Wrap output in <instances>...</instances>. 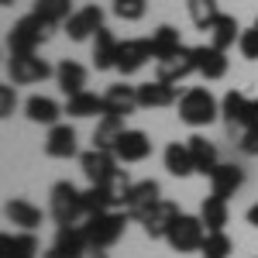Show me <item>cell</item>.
Here are the masks:
<instances>
[{
    "mask_svg": "<svg viewBox=\"0 0 258 258\" xmlns=\"http://www.w3.org/2000/svg\"><path fill=\"white\" fill-rule=\"evenodd\" d=\"M179 120L189 124V127H207L220 117V103L214 100V93L207 86H189L182 97H179Z\"/></svg>",
    "mask_w": 258,
    "mask_h": 258,
    "instance_id": "obj_1",
    "label": "cell"
},
{
    "mask_svg": "<svg viewBox=\"0 0 258 258\" xmlns=\"http://www.w3.org/2000/svg\"><path fill=\"white\" fill-rule=\"evenodd\" d=\"M48 214L55 220V227H69V224H80L86 217V210H83V189H76L69 179H62L52 186V193H48Z\"/></svg>",
    "mask_w": 258,
    "mask_h": 258,
    "instance_id": "obj_2",
    "label": "cell"
},
{
    "mask_svg": "<svg viewBox=\"0 0 258 258\" xmlns=\"http://www.w3.org/2000/svg\"><path fill=\"white\" fill-rule=\"evenodd\" d=\"M127 210H103V214H93L86 217L83 231H86V241L93 248H110L124 238V227H127Z\"/></svg>",
    "mask_w": 258,
    "mask_h": 258,
    "instance_id": "obj_3",
    "label": "cell"
},
{
    "mask_svg": "<svg viewBox=\"0 0 258 258\" xmlns=\"http://www.w3.org/2000/svg\"><path fill=\"white\" fill-rule=\"evenodd\" d=\"M48 38V24L35 14H24L21 21H14L11 35H7V52L11 55H31L38 52V45Z\"/></svg>",
    "mask_w": 258,
    "mask_h": 258,
    "instance_id": "obj_4",
    "label": "cell"
},
{
    "mask_svg": "<svg viewBox=\"0 0 258 258\" xmlns=\"http://www.w3.org/2000/svg\"><path fill=\"white\" fill-rule=\"evenodd\" d=\"M169 248L179 251V255H186V251H200L203 248V241H207V224L200 217H189V214H179L172 220V227H169Z\"/></svg>",
    "mask_w": 258,
    "mask_h": 258,
    "instance_id": "obj_5",
    "label": "cell"
},
{
    "mask_svg": "<svg viewBox=\"0 0 258 258\" xmlns=\"http://www.w3.org/2000/svg\"><path fill=\"white\" fill-rule=\"evenodd\" d=\"M7 73H11L14 86H31V83L48 80V76H52V66L45 59H38V52H31V55H11Z\"/></svg>",
    "mask_w": 258,
    "mask_h": 258,
    "instance_id": "obj_6",
    "label": "cell"
},
{
    "mask_svg": "<svg viewBox=\"0 0 258 258\" xmlns=\"http://www.w3.org/2000/svg\"><path fill=\"white\" fill-rule=\"evenodd\" d=\"M152 59L155 55H152V41L148 38H127V41H120V48H117V73L120 76H135Z\"/></svg>",
    "mask_w": 258,
    "mask_h": 258,
    "instance_id": "obj_7",
    "label": "cell"
},
{
    "mask_svg": "<svg viewBox=\"0 0 258 258\" xmlns=\"http://www.w3.org/2000/svg\"><path fill=\"white\" fill-rule=\"evenodd\" d=\"M162 200V186L155 179H141L135 182L131 189H127V197H124V210H127V217L131 220H141L155 203Z\"/></svg>",
    "mask_w": 258,
    "mask_h": 258,
    "instance_id": "obj_8",
    "label": "cell"
},
{
    "mask_svg": "<svg viewBox=\"0 0 258 258\" xmlns=\"http://www.w3.org/2000/svg\"><path fill=\"white\" fill-rule=\"evenodd\" d=\"M80 165H83V176L90 179L93 186H103L107 179L117 172V155L107 152V148H90L80 155Z\"/></svg>",
    "mask_w": 258,
    "mask_h": 258,
    "instance_id": "obj_9",
    "label": "cell"
},
{
    "mask_svg": "<svg viewBox=\"0 0 258 258\" xmlns=\"http://www.w3.org/2000/svg\"><path fill=\"white\" fill-rule=\"evenodd\" d=\"M100 28H103V7H97V4H86V7H80L73 18L66 21V35H69L73 41L93 38Z\"/></svg>",
    "mask_w": 258,
    "mask_h": 258,
    "instance_id": "obj_10",
    "label": "cell"
},
{
    "mask_svg": "<svg viewBox=\"0 0 258 258\" xmlns=\"http://www.w3.org/2000/svg\"><path fill=\"white\" fill-rule=\"evenodd\" d=\"M189 73H197V55H193V48H179V52H172L169 59H159V76L155 80L162 83H172L176 86L179 80H186Z\"/></svg>",
    "mask_w": 258,
    "mask_h": 258,
    "instance_id": "obj_11",
    "label": "cell"
},
{
    "mask_svg": "<svg viewBox=\"0 0 258 258\" xmlns=\"http://www.w3.org/2000/svg\"><path fill=\"white\" fill-rule=\"evenodd\" d=\"M179 214H182V210H179L172 200H159V203H155V207H152L138 224L145 227V234H148V238H165V234H169V227H172V220H176Z\"/></svg>",
    "mask_w": 258,
    "mask_h": 258,
    "instance_id": "obj_12",
    "label": "cell"
},
{
    "mask_svg": "<svg viewBox=\"0 0 258 258\" xmlns=\"http://www.w3.org/2000/svg\"><path fill=\"white\" fill-rule=\"evenodd\" d=\"M114 155H117V162H124V165H135V162H145L148 155H152V141H148V135L145 131H124L117 138V145H114Z\"/></svg>",
    "mask_w": 258,
    "mask_h": 258,
    "instance_id": "obj_13",
    "label": "cell"
},
{
    "mask_svg": "<svg viewBox=\"0 0 258 258\" xmlns=\"http://www.w3.org/2000/svg\"><path fill=\"white\" fill-rule=\"evenodd\" d=\"M76 127H69V124H55V127H48V138H45V155L48 159H73V155H80V145H76Z\"/></svg>",
    "mask_w": 258,
    "mask_h": 258,
    "instance_id": "obj_14",
    "label": "cell"
},
{
    "mask_svg": "<svg viewBox=\"0 0 258 258\" xmlns=\"http://www.w3.org/2000/svg\"><path fill=\"white\" fill-rule=\"evenodd\" d=\"M241 186H244V169L234 165V162H220L214 169V176H210V193L220 200H231Z\"/></svg>",
    "mask_w": 258,
    "mask_h": 258,
    "instance_id": "obj_15",
    "label": "cell"
},
{
    "mask_svg": "<svg viewBox=\"0 0 258 258\" xmlns=\"http://www.w3.org/2000/svg\"><path fill=\"white\" fill-rule=\"evenodd\" d=\"M103 107H107V114H117V117H127V114H135L141 103H138V86H127V83H114V86H107V93H103Z\"/></svg>",
    "mask_w": 258,
    "mask_h": 258,
    "instance_id": "obj_16",
    "label": "cell"
},
{
    "mask_svg": "<svg viewBox=\"0 0 258 258\" xmlns=\"http://www.w3.org/2000/svg\"><path fill=\"white\" fill-rule=\"evenodd\" d=\"M138 103L145 110H155V107H172L179 103V90L172 83H162V80H152V83H141L138 86Z\"/></svg>",
    "mask_w": 258,
    "mask_h": 258,
    "instance_id": "obj_17",
    "label": "cell"
},
{
    "mask_svg": "<svg viewBox=\"0 0 258 258\" xmlns=\"http://www.w3.org/2000/svg\"><path fill=\"white\" fill-rule=\"evenodd\" d=\"M193 55H197V73L203 80H224L227 76V55L220 48H214V45H197Z\"/></svg>",
    "mask_w": 258,
    "mask_h": 258,
    "instance_id": "obj_18",
    "label": "cell"
},
{
    "mask_svg": "<svg viewBox=\"0 0 258 258\" xmlns=\"http://www.w3.org/2000/svg\"><path fill=\"white\" fill-rule=\"evenodd\" d=\"M24 114H28L31 124H48V127H55V124H62L59 117L66 114V107H59L52 97L35 93V97H28V103H24Z\"/></svg>",
    "mask_w": 258,
    "mask_h": 258,
    "instance_id": "obj_19",
    "label": "cell"
},
{
    "mask_svg": "<svg viewBox=\"0 0 258 258\" xmlns=\"http://www.w3.org/2000/svg\"><path fill=\"white\" fill-rule=\"evenodd\" d=\"M186 145H189V155H193V165L200 176H214V169L220 165L214 141H207L203 135H193V138H186Z\"/></svg>",
    "mask_w": 258,
    "mask_h": 258,
    "instance_id": "obj_20",
    "label": "cell"
},
{
    "mask_svg": "<svg viewBox=\"0 0 258 258\" xmlns=\"http://www.w3.org/2000/svg\"><path fill=\"white\" fill-rule=\"evenodd\" d=\"M4 214H7V220L11 224H18L21 231H38L41 227V210L35 207V203H28V200L14 197L7 207H4Z\"/></svg>",
    "mask_w": 258,
    "mask_h": 258,
    "instance_id": "obj_21",
    "label": "cell"
},
{
    "mask_svg": "<svg viewBox=\"0 0 258 258\" xmlns=\"http://www.w3.org/2000/svg\"><path fill=\"white\" fill-rule=\"evenodd\" d=\"M117 48H120V41L107 28H100L97 35H93V66H97L100 73L103 69H117Z\"/></svg>",
    "mask_w": 258,
    "mask_h": 258,
    "instance_id": "obj_22",
    "label": "cell"
},
{
    "mask_svg": "<svg viewBox=\"0 0 258 258\" xmlns=\"http://www.w3.org/2000/svg\"><path fill=\"white\" fill-rule=\"evenodd\" d=\"M35 255H38V238L31 231L0 234V258H35Z\"/></svg>",
    "mask_w": 258,
    "mask_h": 258,
    "instance_id": "obj_23",
    "label": "cell"
},
{
    "mask_svg": "<svg viewBox=\"0 0 258 258\" xmlns=\"http://www.w3.org/2000/svg\"><path fill=\"white\" fill-rule=\"evenodd\" d=\"M248 100L241 90H231L227 97L220 100V117H224V124H227V131L234 135V127H241L244 131V114H248Z\"/></svg>",
    "mask_w": 258,
    "mask_h": 258,
    "instance_id": "obj_24",
    "label": "cell"
},
{
    "mask_svg": "<svg viewBox=\"0 0 258 258\" xmlns=\"http://www.w3.org/2000/svg\"><path fill=\"white\" fill-rule=\"evenodd\" d=\"M55 80H59V90L66 97H76V93L86 90V69L73 59H62L59 69H55Z\"/></svg>",
    "mask_w": 258,
    "mask_h": 258,
    "instance_id": "obj_25",
    "label": "cell"
},
{
    "mask_svg": "<svg viewBox=\"0 0 258 258\" xmlns=\"http://www.w3.org/2000/svg\"><path fill=\"white\" fill-rule=\"evenodd\" d=\"M127 127H124V117H117V114H103L97 124V131H93V148H107V152H114V145H117V138L124 135Z\"/></svg>",
    "mask_w": 258,
    "mask_h": 258,
    "instance_id": "obj_26",
    "label": "cell"
},
{
    "mask_svg": "<svg viewBox=\"0 0 258 258\" xmlns=\"http://www.w3.org/2000/svg\"><path fill=\"white\" fill-rule=\"evenodd\" d=\"M31 14H35V18H41L48 28H55V24H66V21L73 18L76 11H73V4H69V0H35Z\"/></svg>",
    "mask_w": 258,
    "mask_h": 258,
    "instance_id": "obj_27",
    "label": "cell"
},
{
    "mask_svg": "<svg viewBox=\"0 0 258 258\" xmlns=\"http://www.w3.org/2000/svg\"><path fill=\"white\" fill-rule=\"evenodd\" d=\"M241 31H244V28H241L231 14H220L217 24L210 28V45H214V48H220V52H227L231 45H238V41H241Z\"/></svg>",
    "mask_w": 258,
    "mask_h": 258,
    "instance_id": "obj_28",
    "label": "cell"
},
{
    "mask_svg": "<svg viewBox=\"0 0 258 258\" xmlns=\"http://www.w3.org/2000/svg\"><path fill=\"white\" fill-rule=\"evenodd\" d=\"M66 114L69 117H103L107 114V107H103V97H97V93H90V90H83V93H76V97L66 100Z\"/></svg>",
    "mask_w": 258,
    "mask_h": 258,
    "instance_id": "obj_29",
    "label": "cell"
},
{
    "mask_svg": "<svg viewBox=\"0 0 258 258\" xmlns=\"http://www.w3.org/2000/svg\"><path fill=\"white\" fill-rule=\"evenodd\" d=\"M152 55H155V62L159 59H169L172 52H179L182 48V41H179V31L172 28V24H159L155 31H152Z\"/></svg>",
    "mask_w": 258,
    "mask_h": 258,
    "instance_id": "obj_30",
    "label": "cell"
},
{
    "mask_svg": "<svg viewBox=\"0 0 258 258\" xmlns=\"http://www.w3.org/2000/svg\"><path fill=\"white\" fill-rule=\"evenodd\" d=\"M165 169L172 172V176L186 179L197 172V165H193V155H189V145H179V141H172L169 148H165Z\"/></svg>",
    "mask_w": 258,
    "mask_h": 258,
    "instance_id": "obj_31",
    "label": "cell"
},
{
    "mask_svg": "<svg viewBox=\"0 0 258 258\" xmlns=\"http://www.w3.org/2000/svg\"><path fill=\"white\" fill-rule=\"evenodd\" d=\"M227 200H220V197H210L203 200V207H200V220L207 224V231H224L227 227Z\"/></svg>",
    "mask_w": 258,
    "mask_h": 258,
    "instance_id": "obj_32",
    "label": "cell"
},
{
    "mask_svg": "<svg viewBox=\"0 0 258 258\" xmlns=\"http://www.w3.org/2000/svg\"><path fill=\"white\" fill-rule=\"evenodd\" d=\"M186 11H189V21L197 24L200 31H210L220 18L217 0H186Z\"/></svg>",
    "mask_w": 258,
    "mask_h": 258,
    "instance_id": "obj_33",
    "label": "cell"
},
{
    "mask_svg": "<svg viewBox=\"0 0 258 258\" xmlns=\"http://www.w3.org/2000/svg\"><path fill=\"white\" fill-rule=\"evenodd\" d=\"M52 244H55V248H62V251H69V255H80L83 248H90V241H86V231H83V224H69V227H59Z\"/></svg>",
    "mask_w": 258,
    "mask_h": 258,
    "instance_id": "obj_34",
    "label": "cell"
},
{
    "mask_svg": "<svg viewBox=\"0 0 258 258\" xmlns=\"http://www.w3.org/2000/svg\"><path fill=\"white\" fill-rule=\"evenodd\" d=\"M114 207H117V200L110 197L107 186H93L90 182V189H83V210H86V217L103 214V210H114Z\"/></svg>",
    "mask_w": 258,
    "mask_h": 258,
    "instance_id": "obj_35",
    "label": "cell"
},
{
    "mask_svg": "<svg viewBox=\"0 0 258 258\" xmlns=\"http://www.w3.org/2000/svg\"><path fill=\"white\" fill-rule=\"evenodd\" d=\"M231 251H234V241L227 238L224 231H207V241H203V248H200L203 258H227Z\"/></svg>",
    "mask_w": 258,
    "mask_h": 258,
    "instance_id": "obj_36",
    "label": "cell"
},
{
    "mask_svg": "<svg viewBox=\"0 0 258 258\" xmlns=\"http://www.w3.org/2000/svg\"><path fill=\"white\" fill-rule=\"evenodd\" d=\"M103 186H107V189H110V197H114L120 207H124V197H127V189H131L135 182H131V176H127V169H117V172L107 179Z\"/></svg>",
    "mask_w": 258,
    "mask_h": 258,
    "instance_id": "obj_37",
    "label": "cell"
},
{
    "mask_svg": "<svg viewBox=\"0 0 258 258\" xmlns=\"http://www.w3.org/2000/svg\"><path fill=\"white\" fill-rule=\"evenodd\" d=\"M114 14L120 21H141L145 18V0H114Z\"/></svg>",
    "mask_w": 258,
    "mask_h": 258,
    "instance_id": "obj_38",
    "label": "cell"
},
{
    "mask_svg": "<svg viewBox=\"0 0 258 258\" xmlns=\"http://www.w3.org/2000/svg\"><path fill=\"white\" fill-rule=\"evenodd\" d=\"M238 48H241V55L244 59H258V24H251V28H244L241 31V41H238Z\"/></svg>",
    "mask_w": 258,
    "mask_h": 258,
    "instance_id": "obj_39",
    "label": "cell"
},
{
    "mask_svg": "<svg viewBox=\"0 0 258 258\" xmlns=\"http://www.w3.org/2000/svg\"><path fill=\"white\" fill-rule=\"evenodd\" d=\"M238 148H241V155H258V127H248V131H241Z\"/></svg>",
    "mask_w": 258,
    "mask_h": 258,
    "instance_id": "obj_40",
    "label": "cell"
},
{
    "mask_svg": "<svg viewBox=\"0 0 258 258\" xmlns=\"http://www.w3.org/2000/svg\"><path fill=\"white\" fill-rule=\"evenodd\" d=\"M14 103H18L14 86H0V117H11L14 114Z\"/></svg>",
    "mask_w": 258,
    "mask_h": 258,
    "instance_id": "obj_41",
    "label": "cell"
},
{
    "mask_svg": "<svg viewBox=\"0 0 258 258\" xmlns=\"http://www.w3.org/2000/svg\"><path fill=\"white\" fill-rule=\"evenodd\" d=\"M248 127H258V97L248 100V114H244V131Z\"/></svg>",
    "mask_w": 258,
    "mask_h": 258,
    "instance_id": "obj_42",
    "label": "cell"
},
{
    "mask_svg": "<svg viewBox=\"0 0 258 258\" xmlns=\"http://www.w3.org/2000/svg\"><path fill=\"white\" fill-rule=\"evenodd\" d=\"M80 258H110V255H107V248H93V244H90V248L80 251Z\"/></svg>",
    "mask_w": 258,
    "mask_h": 258,
    "instance_id": "obj_43",
    "label": "cell"
},
{
    "mask_svg": "<svg viewBox=\"0 0 258 258\" xmlns=\"http://www.w3.org/2000/svg\"><path fill=\"white\" fill-rule=\"evenodd\" d=\"M41 258H80V255H69V251H62V248H55V244H52V248H48Z\"/></svg>",
    "mask_w": 258,
    "mask_h": 258,
    "instance_id": "obj_44",
    "label": "cell"
},
{
    "mask_svg": "<svg viewBox=\"0 0 258 258\" xmlns=\"http://www.w3.org/2000/svg\"><path fill=\"white\" fill-rule=\"evenodd\" d=\"M244 217H248V224L258 231V203H251V207H248V214H244Z\"/></svg>",
    "mask_w": 258,
    "mask_h": 258,
    "instance_id": "obj_45",
    "label": "cell"
},
{
    "mask_svg": "<svg viewBox=\"0 0 258 258\" xmlns=\"http://www.w3.org/2000/svg\"><path fill=\"white\" fill-rule=\"evenodd\" d=\"M0 4H4V7H11V4H14V0H0Z\"/></svg>",
    "mask_w": 258,
    "mask_h": 258,
    "instance_id": "obj_46",
    "label": "cell"
},
{
    "mask_svg": "<svg viewBox=\"0 0 258 258\" xmlns=\"http://www.w3.org/2000/svg\"><path fill=\"white\" fill-rule=\"evenodd\" d=\"M255 24H258V18H255Z\"/></svg>",
    "mask_w": 258,
    "mask_h": 258,
    "instance_id": "obj_47",
    "label": "cell"
}]
</instances>
